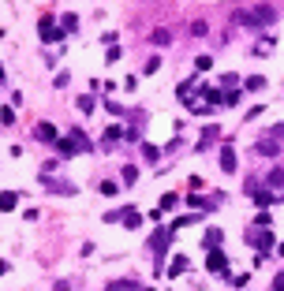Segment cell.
<instances>
[{
	"instance_id": "cell-1",
	"label": "cell",
	"mask_w": 284,
	"mask_h": 291,
	"mask_svg": "<svg viewBox=\"0 0 284 291\" xmlns=\"http://www.w3.org/2000/svg\"><path fill=\"white\" fill-rule=\"evenodd\" d=\"M273 19H277V12H273L269 4H262V8H251V12H240V15H235V23H240V26H251V30H258V26H269Z\"/></svg>"
},
{
	"instance_id": "cell-2",
	"label": "cell",
	"mask_w": 284,
	"mask_h": 291,
	"mask_svg": "<svg viewBox=\"0 0 284 291\" xmlns=\"http://www.w3.org/2000/svg\"><path fill=\"white\" fill-rule=\"evenodd\" d=\"M251 243L262 250V258H266L269 250H273V243H277V239H273V231H269V228H262V231H251Z\"/></svg>"
},
{
	"instance_id": "cell-3",
	"label": "cell",
	"mask_w": 284,
	"mask_h": 291,
	"mask_svg": "<svg viewBox=\"0 0 284 291\" xmlns=\"http://www.w3.org/2000/svg\"><path fill=\"white\" fill-rule=\"evenodd\" d=\"M206 265H210V273H228V261H224V250L213 247L210 254H206Z\"/></svg>"
},
{
	"instance_id": "cell-4",
	"label": "cell",
	"mask_w": 284,
	"mask_h": 291,
	"mask_svg": "<svg viewBox=\"0 0 284 291\" xmlns=\"http://www.w3.org/2000/svg\"><path fill=\"white\" fill-rule=\"evenodd\" d=\"M37 30H41V37H45V41H64V34L56 30L53 15H41V23H37Z\"/></svg>"
},
{
	"instance_id": "cell-5",
	"label": "cell",
	"mask_w": 284,
	"mask_h": 291,
	"mask_svg": "<svg viewBox=\"0 0 284 291\" xmlns=\"http://www.w3.org/2000/svg\"><path fill=\"white\" fill-rule=\"evenodd\" d=\"M168 239H172V228H157V231H154V250H157V258L168 250Z\"/></svg>"
},
{
	"instance_id": "cell-6",
	"label": "cell",
	"mask_w": 284,
	"mask_h": 291,
	"mask_svg": "<svg viewBox=\"0 0 284 291\" xmlns=\"http://www.w3.org/2000/svg\"><path fill=\"white\" fill-rule=\"evenodd\" d=\"M221 168H224V172H235V149H232V142H224V149H221Z\"/></svg>"
},
{
	"instance_id": "cell-7",
	"label": "cell",
	"mask_w": 284,
	"mask_h": 291,
	"mask_svg": "<svg viewBox=\"0 0 284 291\" xmlns=\"http://www.w3.org/2000/svg\"><path fill=\"white\" fill-rule=\"evenodd\" d=\"M168 41H172V30H168V26H157V30L150 34V45H157V49H165Z\"/></svg>"
},
{
	"instance_id": "cell-8",
	"label": "cell",
	"mask_w": 284,
	"mask_h": 291,
	"mask_svg": "<svg viewBox=\"0 0 284 291\" xmlns=\"http://www.w3.org/2000/svg\"><path fill=\"white\" fill-rule=\"evenodd\" d=\"M120 220H124V228H127V231H135V228H138V224H142V217H138V209H124V213H120Z\"/></svg>"
},
{
	"instance_id": "cell-9",
	"label": "cell",
	"mask_w": 284,
	"mask_h": 291,
	"mask_svg": "<svg viewBox=\"0 0 284 291\" xmlns=\"http://www.w3.org/2000/svg\"><path fill=\"white\" fill-rule=\"evenodd\" d=\"M37 138H41V142H56L60 135H56V127H53V124H37Z\"/></svg>"
},
{
	"instance_id": "cell-10",
	"label": "cell",
	"mask_w": 284,
	"mask_h": 291,
	"mask_svg": "<svg viewBox=\"0 0 284 291\" xmlns=\"http://www.w3.org/2000/svg\"><path fill=\"white\" fill-rule=\"evenodd\" d=\"M277 149H280V146H277V138H262V142H258V153H262V157H273Z\"/></svg>"
},
{
	"instance_id": "cell-11",
	"label": "cell",
	"mask_w": 284,
	"mask_h": 291,
	"mask_svg": "<svg viewBox=\"0 0 284 291\" xmlns=\"http://www.w3.org/2000/svg\"><path fill=\"white\" fill-rule=\"evenodd\" d=\"M109 291H138V284H135V280H112Z\"/></svg>"
},
{
	"instance_id": "cell-12",
	"label": "cell",
	"mask_w": 284,
	"mask_h": 291,
	"mask_svg": "<svg viewBox=\"0 0 284 291\" xmlns=\"http://www.w3.org/2000/svg\"><path fill=\"white\" fill-rule=\"evenodd\" d=\"M142 157H146V161L154 164L157 157H161V149H157V146H150V142H142Z\"/></svg>"
},
{
	"instance_id": "cell-13",
	"label": "cell",
	"mask_w": 284,
	"mask_h": 291,
	"mask_svg": "<svg viewBox=\"0 0 284 291\" xmlns=\"http://www.w3.org/2000/svg\"><path fill=\"white\" fill-rule=\"evenodd\" d=\"M254 202H258V205H262V209H266V205H273V202H280V194H269V191H266V194H254Z\"/></svg>"
},
{
	"instance_id": "cell-14",
	"label": "cell",
	"mask_w": 284,
	"mask_h": 291,
	"mask_svg": "<svg viewBox=\"0 0 284 291\" xmlns=\"http://www.w3.org/2000/svg\"><path fill=\"white\" fill-rule=\"evenodd\" d=\"M269 187H284V168H273L269 172V180H266Z\"/></svg>"
},
{
	"instance_id": "cell-15",
	"label": "cell",
	"mask_w": 284,
	"mask_h": 291,
	"mask_svg": "<svg viewBox=\"0 0 284 291\" xmlns=\"http://www.w3.org/2000/svg\"><path fill=\"white\" fill-rule=\"evenodd\" d=\"M195 68H198V71H210V68H213V56H210V52H202V56L195 60Z\"/></svg>"
},
{
	"instance_id": "cell-16",
	"label": "cell",
	"mask_w": 284,
	"mask_h": 291,
	"mask_svg": "<svg viewBox=\"0 0 284 291\" xmlns=\"http://www.w3.org/2000/svg\"><path fill=\"white\" fill-rule=\"evenodd\" d=\"M183 269H187V258H179V254H176V261H172V265H168V273H172V276H179V273H183Z\"/></svg>"
},
{
	"instance_id": "cell-17",
	"label": "cell",
	"mask_w": 284,
	"mask_h": 291,
	"mask_svg": "<svg viewBox=\"0 0 284 291\" xmlns=\"http://www.w3.org/2000/svg\"><path fill=\"white\" fill-rule=\"evenodd\" d=\"M0 209H4V213H8V209H15V194H12V191L0 194Z\"/></svg>"
},
{
	"instance_id": "cell-18",
	"label": "cell",
	"mask_w": 284,
	"mask_h": 291,
	"mask_svg": "<svg viewBox=\"0 0 284 291\" xmlns=\"http://www.w3.org/2000/svg\"><path fill=\"white\" fill-rule=\"evenodd\" d=\"M75 105H79V112H93V97L86 93V97H79V101H75Z\"/></svg>"
},
{
	"instance_id": "cell-19",
	"label": "cell",
	"mask_w": 284,
	"mask_h": 291,
	"mask_svg": "<svg viewBox=\"0 0 284 291\" xmlns=\"http://www.w3.org/2000/svg\"><path fill=\"white\" fill-rule=\"evenodd\" d=\"M217 243H221V231L210 228V231H206V247H217Z\"/></svg>"
},
{
	"instance_id": "cell-20",
	"label": "cell",
	"mask_w": 284,
	"mask_h": 291,
	"mask_svg": "<svg viewBox=\"0 0 284 291\" xmlns=\"http://www.w3.org/2000/svg\"><path fill=\"white\" fill-rule=\"evenodd\" d=\"M101 194H105V198H116V183L105 180V183H101Z\"/></svg>"
},
{
	"instance_id": "cell-21",
	"label": "cell",
	"mask_w": 284,
	"mask_h": 291,
	"mask_svg": "<svg viewBox=\"0 0 284 291\" xmlns=\"http://www.w3.org/2000/svg\"><path fill=\"white\" fill-rule=\"evenodd\" d=\"M266 86V79H262V75H254V79H247V90H262Z\"/></svg>"
},
{
	"instance_id": "cell-22",
	"label": "cell",
	"mask_w": 284,
	"mask_h": 291,
	"mask_svg": "<svg viewBox=\"0 0 284 291\" xmlns=\"http://www.w3.org/2000/svg\"><path fill=\"white\" fill-rule=\"evenodd\" d=\"M224 105H240V93H235V90H224Z\"/></svg>"
},
{
	"instance_id": "cell-23",
	"label": "cell",
	"mask_w": 284,
	"mask_h": 291,
	"mask_svg": "<svg viewBox=\"0 0 284 291\" xmlns=\"http://www.w3.org/2000/svg\"><path fill=\"white\" fill-rule=\"evenodd\" d=\"M120 135H124V131H120V127H109V131H105V142H116Z\"/></svg>"
},
{
	"instance_id": "cell-24",
	"label": "cell",
	"mask_w": 284,
	"mask_h": 291,
	"mask_svg": "<svg viewBox=\"0 0 284 291\" xmlns=\"http://www.w3.org/2000/svg\"><path fill=\"white\" fill-rule=\"evenodd\" d=\"M161 68V60H157V56H150V60H146V75H154Z\"/></svg>"
},
{
	"instance_id": "cell-25",
	"label": "cell",
	"mask_w": 284,
	"mask_h": 291,
	"mask_svg": "<svg viewBox=\"0 0 284 291\" xmlns=\"http://www.w3.org/2000/svg\"><path fill=\"white\" fill-rule=\"evenodd\" d=\"M135 180H138V172H135V168L127 164V168H124V183H135Z\"/></svg>"
},
{
	"instance_id": "cell-26",
	"label": "cell",
	"mask_w": 284,
	"mask_h": 291,
	"mask_svg": "<svg viewBox=\"0 0 284 291\" xmlns=\"http://www.w3.org/2000/svg\"><path fill=\"white\" fill-rule=\"evenodd\" d=\"M273 291H284V276H277V284H273Z\"/></svg>"
},
{
	"instance_id": "cell-27",
	"label": "cell",
	"mask_w": 284,
	"mask_h": 291,
	"mask_svg": "<svg viewBox=\"0 0 284 291\" xmlns=\"http://www.w3.org/2000/svg\"><path fill=\"white\" fill-rule=\"evenodd\" d=\"M4 269H8V265H4V261H0V273H4Z\"/></svg>"
},
{
	"instance_id": "cell-28",
	"label": "cell",
	"mask_w": 284,
	"mask_h": 291,
	"mask_svg": "<svg viewBox=\"0 0 284 291\" xmlns=\"http://www.w3.org/2000/svg\"><path fill=\"white\" fill-rule=\"evenodd\" d=\"M0 82H4V68H0Z\"/></svg>"
},
{
	"instance_id": "cell-29",
	"label": "cell",
	"mask_w": 284,
	"mask_h": 291,
	"mask_svg": "<svg viewBox=\"0 0 284 291\" xmlns=\"http://www.w3.org/2000/svg\"><path fill=\"white\" fill-rule=\"evenodd\" d=\"M280 254H284V243H280Z\"/></svg>"
},
{
	"instance_id": "cell-30",
	"label": "cell",
	"mask_w": 284,
	"mask_h": 291,
	"mask_svg": "<svg viewBox=\"0 0 284 291\" xmlns=\"http://www.w3.org/2000/svg\"><path fill=\"white\" fill-rule=\"evenodd\" d=\"M146 291H157V287H146Z\"/></svg>"
}]
</instances>
